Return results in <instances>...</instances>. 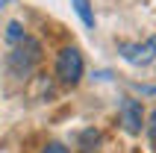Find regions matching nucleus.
<instances>
[{
    "mask_svg": "<svg viewBox=\"0 0 156 153\" xmlns=\"http://www.w3.org/2000/svg\"><path fill=\"white\" fill-rule=\"evenodd\" d=\"M38 59H41V44L35 38H30V35H24L15 44V50L9 53V71L15 76H30L33 68L38 65Z\"/></svg>",
    "mask_w": 156,
    "mask_h": 153,
    "instance_id": "nucleus-1",
    "label": "nucleus"
},
{
    "mask_svg": "<svg viewBox=\"0 0 156 153\" xmlns=\"http://www.w3.org/2000/svg\"><path fill=\"white\" fill-rule=\"evenodd\" d=\"M56 76L65 85H77L80 83V76H83V56H80L77 47H65L59 53V59H56Z\"/></svg>",
    "mask_w": 156,
    "mask_h": 153,
    "instance_id": "nucleus-2",
    "label": "nucleus"
},
{
    "mask_svg": "<svg viewBox=\"0 0 156 153\" xmlns=\"http://www.w3.org/2000/svg\"><path fill=\"white\" fill-rule=\"evenodd\" d=\"M118 50H121V56L130 65H150L156 59V35L147 38V41H141V44H121Z\"/></svg>",
    "mask_w": 156,
    "mask_h": 153,
    "instance_id": "nucleus-3",
    "label": "nucleus"
},
{
    "mask_svg": "<svg viewBox=\"0 0 156 153\" xmlns=\"http://www.w3.org/2000/svg\"><path fill=\"white\" fill-rule=\"evenodd\" d=\"M118 112H121V124H124V130H127L130 136L141 133L144 115H141V103H139V100H133V97H124V100L118 103Z\"/></svg>",
    "mask_w": 156,
    "mask_h": 153,
    "instance_id": "nucleus-4",
    "label": "nucleus"
},
{
    "mask_svg": "<svg viewBox=\"0 0 156 153\" xmlns=\"http://www.w3.org/2000/svg\"><path fill=\"white\" fill-rule=\"evenodd\" d=\"M71 3H74V9H77V15L83 18V24L91 30V27H94V12H91V3H88V0H71Z\"/></svg>",
    "mask_w": 156,
    "mask_h": 153,
    "instance_id": "nucleus-5",
    "label": "nucleus"
},
{
    "mask_svg": "<svg viewBox=\"0 0 156 153\" xmlns=\"http://www.w3.org/2000/svg\"><path fill=\"white\" fill-rule=\"evenodd\" d=\"M24 30H21V24H18V21H12V24H9L6 27V38H9V41H12V44H18V41H21V38H24Z\"/></svg>",
    "mask_w": 156,
    "mask_h": 153,
    "instance_id": "nucleus-6",
    "label": "nucleus"
},
{
    "mask_svg": "<svg viewBox=\"0 0 156 153\" xmlns=\"http://www.w3.org/2000/svg\"><path fill=\"white\" fill-rule=\"evenodd\" d=\"M147 136H150V144L156 147V112L150 115V121H147Z\"/></svg>",
    "mask_w": 156,
    "mask_h": 153,
    "instance_id": "nucleus-7",
    "label": "nucleus"
},
{
    "mask_svg": "<svg viewBox=\"0 0 156 153\" xmlns=\"http://www.w3.org/2000/svg\"><path fill=\"white\" fill-rule=\"evenodd\" d=\"M41 153H68V147H62V144H47Z\"/></svg>",
    "mask_w": 156,
    "mask_h": 153,
    "instance_id": "nucleus-8",
    "label": "nucleus"
}]
</instances>
